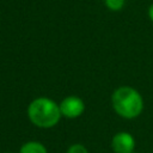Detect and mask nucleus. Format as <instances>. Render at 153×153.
Wrapping results in <instances>:
<instances>
[{"mask_svg": "<svg viewBox=\"0 0 153 153\" xmlns=\"http://www.w3.org/2000/svg\"><path fill=\"white\" fill-rule=\"evenodd\" d=\"M27 116L32 124L38 128H51L61 118V111L57 103L47 97L33 99L27 106Z\"/></svg>", "mask_w": 153, "mask_h": 153, "instance_id": "f257e3e1", "label": "nucleus"}, {"mask_svg": "<svg viewBox=\"0 0 153 153\" xmlns=\"http://www.w3.org/2000/svg\"><path fill=\"white\" fill-rule=\"evenodd\" d=\"M114 110L124 118L137 117L143 109V99L141 94L130 86H121L115 90L111 97Z\"/></svg>", "mask_w": 153, "mask_h": 153, "instance_id": "f03ea898", "label": "nucleus"}, {"mask_svg": "<svg viewBox=\"0 0 153 153\" xmlns=\"http://www.w3.org/2000/svg\"><path fill=\"white\" fill-rule=\"evenodd\" d=\"M59 106L61 115L66 118H76L85 110V104L82 99L76 96H68L63 98Z\"/></svg>", "mask_w": 153, "mask_h": 153, "instance_id": "7ed1b4c3", "label": "nucleus"}, {"mask_svg": "<svg viewBox=\"0 0 153 153\" xmlns=\"http://www.w3.org/2000/svg\"><path fill=\"white\" fill-rule=\"evenodd\" d=\"M135 147V140L131 134L127 131H120L114 135L111 140V148L115 153H133Z\"/></svg>", "mask_w": 153, "mask_h": 153, "instance_id": "20e7f679", "label": "nucleus"}, {"mask_svg": "<svg viewBox=\"0 0 153 153\" xmlns=\"http://www.w3.org/2000/svg\"><path fill=\"white\" fill-rule=\"evenodd\" d=\"M19 153H47V148L38 141H27L20 147Z\"/></svg>", "mask_w": 153, "mask_h": 153, "instance_id": "39448f33", "label": "nucleus"}, {"mask_svg": "<svg viewBox=\"0 0 153 153\" xmlns=\"http://www.w3.org/2000/svg\"><path fill=\"white\" fill-rule=\"evenodd\" d=\"M126 0H105V5L111 11H120L124 6Z\"/></svg>", "mask_w": 153, "mask_h": 153, "instance_id": "423d86ee", "label": "nucleus"}, {"mask_svg": "<svg viewBox=\"0 0 153 153\" xmlns=\"http://www.w3.org/2000/svg\"><path fill=\"white\" fill-rule=\"evenodd\" d=\"M67 153H88L86 147L81 143H74L72 146H69Z\"/></svg>", "mask_w": 153, "mask_h": 153, "instance_id": "0eeeda50", "label": "nucleus"}, {"mask_svg": "<svg viewBox=\"0 0 153 153\" xmlns=\"http://www.w3.org/2000/svg\"><path fill=\"white\" fill-rule=\"evenodd\" d=\"M148 17H149V19L153 22V4L149 6V8H148Z\"/></svg>", "mask_w": 153, "mask_h": 153, "instance_id": "6e6552de", "label": "nucleus"}, {"mask_svg": "<svg viewBox=\"0 0 153 153\" xmlns=\"http://www.w3.org/2000/svg\"><path fill=\"white\" fill-rule=\"evenodd\" d=\"M8 153H11V152H8Z\"/></svg>", "mask_w": 153, "mask_h": 153, "instance_id": "1a4fd4ad", "label": "nucleus"}]
</instances>
